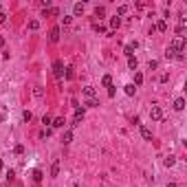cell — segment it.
I'll list each match as a JSON object with an SVG mask.
<instances>
[{
    "instance_id": "obj_30",
    "label": "cell",
    "mask_w": 187,
    "mask_h": 187,
    "mask_svg": "<svg viewBox=\"0 0 187 187\" xmlns=\"http://www.w3.org/2000/svg\"><path fill=\"white\" fill-rule=\"evenodd\" d=\"M33 95H35V97H42V95H44V90H42V88H40V86H38V88L33 90Z\"/></svg>"
},
{
    "instance_id": "obj_15",
    "label": "cell",
    "mask_w": 187,
    "mask_h": 187,
    "mask_svg": "<svg viewBox=\"0 0 187 187\" xmlns=\"http://www.w3.org/2000/svg\"><path fill=\"white\" fill-rule=\"evenodd\" d=\"M51 126H53V128H64V119H62V117L53 119V121H51Z\"/></svg>"
},
{
    "instance_id": "obj_6",
    "label": "cell",
    "mask_w": 187,
    "mask_h": 187,
    "mask_svg": "<svg viewBox=\"0 0 187 187\" xmlns=\"http://www.w3.org/2000/svg\"><path fill=\"white\" fill-rule=\"evenodd\" d=\"M82 93H84L86 99H95V97H97V93H95L93 86H86V88H82Z\"/></svg>"
},
{
    "instance_id": "obj_32",
    "label": "cell",
    "mask_w": 187,
    "mask_h": 187,
    "mask_svg": "<svg viewBox=\"0 0 187 187\" xmlns=\"http://www.w3.org/2000/svg\"><path fill=\"white\" fill-rule=\"evenodd\" d=\"M5 22H7V13H5V11H0V24H5Z\"/></svg>"
},
{
    "instance_id": "obj_21",
    "label": "cell",
    "mask_w": 187,
    "mask_h": 187,
    "mask_svg": "<svg viewBox=\"0 0 187 187\" xmlns=\"http://www.w3.org/2000/svg\"><path fill=\"white\" fill-rule=\"evenodd\" d=\"M29 29L31 31H38L40 29V22H38V20H31V22H29Z\"/></svg>"
},
{
    "instance_id": "obj_18",
    "label": "cell",
    "mask_w": 187,
    "mask_h": 187,
    "mask_svg": "<svg viewBox=\"0 0 187 187\" xmlns=\"http://www.w3.org/2000/svg\"><path fill=\"white\" fill-rule=\"evenodd\" d=\"M62 141H64V143H70V141H73V132H70V130H66L64 137H62Z\"/></svg>"
},
{
    "instance_id": "obj_4",
    "label": "cell",
    "mask_w": 187,
    "mask_h": 187,
    "mask_svg": "<svg viewBox=\"0 0 187 187\" xmlns=\"http://www.w3.org/2000/svg\"><path fill=\"white\" fill-rule=\"evenodd\" d=\"M150 117H152L154 121H161V119H163V110H161V106H152V108H150Z\"/></svg>"
},
{
    "instance_id": "obj_16",
    "label": "cell",
    "mask_w": 187,
    "mask_h": 187,
    "mask_svg": "<svg viewBox=\"0 0 187 187\" xmlns=\"http://www.w3.org/2000/svg\"><path fill=\"white\" fill-rule=\"evenodd\" d=\"M101 84L106 86V88H110V86H112V77H110V75H103V77H101Z\"/></svg>"
},
{
    "instance_id": "obj_24",
    "label": "cell",
    "mask_w": 187,
    "mask_h": 187,
    "mask_svg": "<svg viewBox=\"0 0 187 187\" xmlns=\"http://www.w3.org/2000/svg\"><path fill=\"white\" fill-rule=\"evenodd\" d=\"M134 84H137V86H141V84H143V75H141V73L134 75Z\"/></svg>"
},
{
    "instance_id": "obj_25",
    "label": "cell",
    "mask_w": 187,
    "mask_h": 187,
    "mask_svg": "<svg viewBox=\"0 0 187 187\" xmlns=\"http://www.w3.org/2000/svg\"><path fill=\"white\" fill-rule=\"evenodd\" d=\"M33 181H35V183L42 181V172H40V170H35V172H33Z\"/></svg>"
},
{
    "instance_id": "obj_35",
    "label": "cell",
    "mask_w": 187,
    "mask_h": 187,
    "mask_svg": "<svg viewBox=\"0 0 187 187\" xmlns=\"http://www.w3.org/2000/svg\"><path fill=\"white\" fill-rule=\"evenodd\" d=\"M0 46H5V38H0Z\"/></svg>"
},
{
    "instance_id": "obj_9",
    "label": "cell",
    "mask_w": 187,
    "mask_h": 187,
    "mask_svg": "<svg viewBox=\"0 0 187 187\" xmlns=\"http://www.w3.org/2000/svg\"><path fill=\"white\" fill-rule=\"evenodd\" d=\"M119 27H121V18H119V15L110 18V29H119Z\"/></svg>"
},
{
    "instance_id": "obj_28",
    "label": "cell",
    "mask_w": 187,
    "mask_h": 187,
    "mask_svg": "<svg viewBox=\"0 0 187 187\" xmlns=\"http://www.w3.org/2000/svg\"><path fill=\"white\" fill-rule=\"evenodd\" d=\"M22 119H24V121H31V119H33V114H31L29 110H24V112H22Z\"/></svg>"
},
{
    "instance_id": "obj_7",
    "label": "cell",
    "mask_w": 187,
    "mask_h": 187,
    "mask_svg": "<svg viewBox=\"0 0 187 187\" xmlns=\"http://www.w3.org/2000/svg\"><path fill=\"white\" fill-rule=\"evenodd\" d=\"M141 137L145 139V141H152V130H150L148 126H141Z\"/></svg>"
},
{
    "instance_id": "obj_31",
    "label": "cell",
    "mask_w": 187,
    "mask_h": 187,
    "mask_svg": "<svg viewBox=\"0 0 187 187\" xmlns=\"http://www.w3.org/2000/svg\"><path fill=\"white\" fill-rule=\"evenodd\" d=\"M75 77V73H73V68H66V79H73Z\"/></svg>"
},
{
    "instance_id": "obj_29",
    "label": "cell",
    "mask_w": 187,
    "mask_h": 187,
    "mask_svg": "<svg viewBox=\"0 0 187 187\" xmlns=\"http://www.w3.org/2000/svg\"><path fill=\"white\" fill-rule=\"evenodd\" d=\"M95 31H97V33H106V27H101V24H95Z\"/></svg>"
},
{
    "instance_id": "obj_3",
    "label": "cell",
    "mask_w": 187,
    "mask_h": 187,
    "mask_svg": "<svg viewBox=\"0 0 187 187\" xmlns=\"http://www.w3.org/2000/svg\"><path fill=\"white\" fill-rule=\"evenodd\" d=\"M185 29H187V18L178 20V27H176V35L178 38H185Z\"/></svg>"
},
{
    "instance_id": "obj_12",
    "label": "cell",
    "mask_w": 187,
    "mask_h": 187,
    "mask_svg": "<svg viewBox=\"0 0 187 187\" xmlns=\"http://www.w3.org/2000/svg\"><path fill=\"white\" fill-rule=\"evenodd\" d=\"M73 11H75V15H82V13H84V5H82V2H75Z\"/></svg>"
},
{
    "instance_id": "obj_36",
    "label": "cell",
    "mask_w": 187,
    "mask_h": 187,
    "mask_svg": "<svg viewBox=\"0 0 187 187\" xmlns=\"http://www.w3.org/2000/svg\"><path fill=\"white\" fill-rule=\"evenodd\" d=\"M167 187H176V183H170V185H167Z\"/></svg>"
},
{
    "instance_id": "obj_26",
    "label": "cell",
    "mask_w": 187,
    "mask_h": 187,
    "mask_svg": "<svg viewBox=\"0 0 187 187\" xmlns=\"http://www.w3.org/2000/svg\"><path fill=\"white\" fill-rule=\"evenodd\" d=\"M70 22H73V15H64V18H62V24H66V27H68Z\"/></svg>"
},
{
    "instance_id": "obj_14",
    "label": "cell",
    "mask_w": 187,
    "mask_h": 187,
    "mask_svg": "<svg viewBox=\"0 0 187 187\" xmlns=\"http://www.w3.org/2000/svg\"><path fill=\"white\" fill-rule=\"evenodd\" d=\"M123 90H126V95H128V97H132L134 90H137V86H134V84H128V86H123Z\"/></svg>"
},
{
    "instance_id": "obj_13",
    "label": "cell",
    "mask_w": 187,
    "mask_h": 187,
    "mask_svg": "<svg viewBox=\"0 0 187 187\" xmlns=\"http://www.w3.org/2000/svg\"><path fill=\"white\" fill-rule=\"evenodd\" d=\"M183 108H185V99L178 97L176 101H174V110H183Z\"/></svg>"
},
{
    "instance_id": "obj_5",
    "label": "cell",
    "mask_w": 187,
    "mask_h": 187,
    "mask_svg": "<svg viewBox=\"0 0 187 187\" xmlns=\"http://www.w3.org/2000/svg\"><path fill=\"white\" fill-rule=\"evenodd\" d=\"M84 119V108L82 106H75V119H73V126H79V121Z\"/></svg>"
},
{
    "instance_id": "obj_34",
    "label": "cell",
    "mask_w": 187,
    "mask_h": 187,
    "mask_svg": "<svg viewBox=\"0 0 187 187\" xmlns=\"http://www.w3.org/2000/svg\"><path fill=\"white\" fill-rule=\"evenodd\" d=\"M161 82H163V84H165V82H170V75H167V73H163V75H161Z\"/></svg>"
},
{
    "instance_id": "obj_19",
    "label": "cell",
    "mask_w": 187,
    "mask_h": 187,
    "mask_svg": "<svg viewBox=\"0 0 187 187\" xmlns=\"http://www.w3.org/2000/svg\"><path fill=\"white\" fill-rule=\"evenodd\" d=\"M86 106H90V108H97L99 106V99L95 97V99H88V101H86Z\"/></svg>"
},
{
    "instance_id": "obj_1",
    "label": "cell",
    "mask_w": 187,
    "mask_h": 187,
    "mask_svg": "<svg viewBox=\"0 0 187 187\" xmlns=\"http://www.w3.org/2000/svg\"><path fill=\"white\" fill-rule=\"evenodd\" d=\"M170 49H172L174 53H183V49H185V38H178V35H174Z\"/></svg>"
},
{
    "instance_id": "obj_33",
    "label": "cell",
    "mask_w": 187,
    "mask_h": 187,
    "mask_svg": "<svg viewBox=\"0 0 187 187\" xmlns=\"http://www.w3.org/2000/svg\"><path fill=\"white\" fill-rule=\"evenodd\" d=\"M42 123H46V126H51V117H49V114H44V117H42Z\"/></svg>"
},
{
    "instance_id": "obj_37",
    "label": "cell",
    "mask_w": 187,
    "mask_h": 187,
    "mask_svg": "<svg viewBox=\"0 0 187 187\" xmlns=\"http://www.w3.org/2000/svg\"><path fill=\"white\" fill-rule=\"evenodd\" d=\"M0 11H2V9H0Z\"/></svg>"
},
{
    "instance_id": "obj_8",
    "label": "cell",
    "mask_w": 187,
    "mask_h": 187,
    "mask_svg": "<svg viewBox=\"0 0 187 187\" xmlns=\"http://www.w3.org/2000/svg\"><path fill=\"white\" fill-rule=\"evenodd\" d=\"M49 40H51V42H59V27H53V29H51Z\"/></svg>"
},
{
    "instance_id": "obj_17",
    "label": "cell",
    "mask_w": 187,
    "mask_h": 187,
    "mask_svg": "<svg viewBox=\"0 0 187 187\" xmlns=\"http://www.w3.org/2000/svg\"><path fill=\"white\" fill-rule=\"evenodd\" d=\"M128 11H130V7H128V5H121V7L117 9V15H126Z\"/></svg>"
},
{
    "instance_id": "obj_20",
    "label": "cell",
    "mask_w": 187,
    "mask_h": 187,
    "mask_svg": "<svg viewBox=\"0 0 187 187\" xmlns=\"http://www.w3.org/2000/svg\"><path fill=\"white\" fill-rule=\"evenodd\" d=\"M163 163H165V167H172L174 163H176V158H174V156H167V158H165Z\"/></svg>"
},
{
    "instance_id": "obj_2",
    "label": "cell",
    "mask_w": 187,
    "mask_h": 187,
    "mask_svg": "<svg viewBox=\"0 0 187 187\" xmlns=\"http://www.w3.org/2000/svg\"><path fill=\"white\" fill-rule=\"evenodd\" d=\"M53 73H55L57 79L64 75V64H62V59H55V62H53Z\"/></svg>"
},
{
    "instance_id": "obj_23",
    "label": "cell",
    "mask_w": 187,
    "mask_h": 187,
    "mask_svg": "<svg viewBox=\"0 0 187 187\" xmlns=\"http://www.w3.org/2000/svg\"><path fill=\"white\" fill-rule=\"evenodd\" d=\"M95 15H97V18H103V15H106V9H103V7H97V9H95Z\"/></svg>"
},
{
    "instance_id": "obj_22",
    "label": "cell",
    "mask_w": 187,
    "mask_h": 187,
    "mask_svg": "<svg viewBox=\"0 0 187 187\" xmlns=\"http://www.w3.org/2000/svg\"><path fill=\"white\" fill-rule=\"evenodd\" d=\"M128 66L132 70H137V57H128Z\"/></svg>"
},
{
    "instance_id": "obj_10",
    "label": "cell",
    "mask_w": 187,
    "mask_h": 187,
    "mask_svg": "<svg viewBox=\"0 0 187 187\" xmlns=\"http://www.w3.org/2000/svg\"><path fill=\"white\" fill-rule=\"evenodd\" d=\"M154 31H161V33H163V31H167V22H165V20H158L156 27H154Z\"/></svg>"
},
{
    "instance_id": "obj_11",
    "label": "cell",
    "mask_w": 187,
    "mask_h": 187,
    "mask_svg": "<svg viewBox=\"0 0 187 187\" xmlns=\"http://www.w3.org/2000/svg\"><path fill=\"white\" fill-rule=\"evenodd\" d=\"M57 174H59V161L55 158L53 165H51V176H57Z\"/></svg>"
},
{
    "instance_id": "obj_27",
    "label": "cell",
    "mask_w": 187,
    "mask_h": 187,
    "mask_svg": "<svg viewBox=\"0 0 187 187\" xmlns=\"http://www.w3.org/2000/svg\"><path fill=\"white\" fill-rule=\"evenodd\" d=\"M13 152H15V154H18V156H20V154L24 152V145H20V143H18V145H15V148H13Z\"/></svg>"
}]
</instances>
